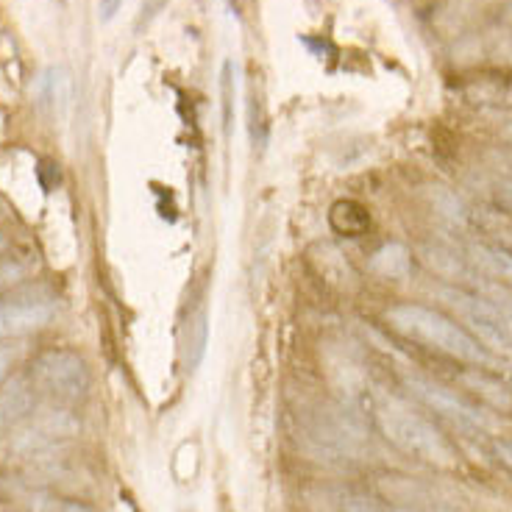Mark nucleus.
I'll use <instances>...</instances> for the list:
<instances>
[{
	"label": "nucleus",
	"mask_w": 512,
	"mask_h": 512,
	"mask_svg": "<svg viewBox=\"0 0 512 512\" xmlns=\"http://www.w3.org/2000/svg\"><path fill=\"white\" fill-rule=\"evenodd\" d=\"M223 126H226V131L231 128V64H226L223 67Z\"/></svg>",
	"instance_id": "obj_16"
},
{
	"label": "nucleus",
	"mask_w": 512,
	"mask_h": 512,
	"mask_svg": "<svg viewBox=\"0 0 512 512\" xmlns=\"http://www.w3.org/2000/svg\"><path fill=\"white\" fill-rule=\"evenodd\" d=\"M373 421L390 443L401 451L423 462H432L437 468H454L457 454L435 423L412 412L404 401L393 396H379L373 401Z\"/></svg>",
	"instance_id": "obj_1"
},
{
	"label": "nucleus",
	"mask_w": 512,
	"mask_h": 512,
	"mask_svg": "<svg viewBox=\"0 0 512 512\" xmlns=\"http://www.w3.org/2000/svg\"><path fill=\"white\" fill-rule=\"evenodd\" d=\"M329 223L334 226V231H340L346 237H359L368 229L371 218H368L365 206L357 204V201H337L329 212Z\"/></svg>",
	"instance_id": "obj_11"
},
{
	"label": "nucleus",
	"mask_w": 512,
	"mask_h": 512,
	"mask_svg": "<svg viewBox=\"0 0 512 512\" xmlns=\"http://www.w3.org/2000/svg\"><path fill=\"white\" fill-rule=\"evenodd\" d=\"M462 382L468 384L474 390L476 396H482L496 410H512V393L507 384L496 379L493 373L482 371V368H474V371L462 373Z\"/></svg>",
	"instance_id": "obj_8"
},
{
	"label": "nucleus",
	"mask_w": 512,
	"mask_h": 512,
	"mask_svg": "<svg viewBox=\"0 0 512 512\" xmlns=\"http://www.w3.org/2000/svg\"><path fill=\"white\" fill-rule=\"evenodd\" d=\"M343 512H376V510H373L371 504H368L365 499H351L346 504V510H343Z\"/></svg>",
	"instance_id": "obj_21"
},
{
	"label": "nucleus",
	"mask_w": 512,
	"mask_h": 512,
	"mask_svg": "<svg viewBox=\"0 0 512 512\" xmlns=\"http://www.w3.org/2000/svg\"><path fill=\"white\" fill-rule=\"evenodd\" d=\"M443 298L448 301V307H454L460 312L462 318L474 326V332L479 334V340L490 348H499V351H512L510 346V332H507V315L510 312H501L496 304H490L487 298L474 293H465V290H446Z\"/></svg>",
	"instance_id": "obj_4"
},
{
	"label": "nucleus",
	"mask_w": 512,
	"mask_h": 512,
	"mask_svg": "<svg viewBox=\"0 0 512 512\" xmlns=\"http://www.w3.org/2000/svg\"><path fill=\"white\" fill-rule=\"evenodd\" d=\"M23 276H26V270H23V265L17 259H12V256H3L0 259V293L3 290H12L14 284L20 282Z\"/></svg>",
	"instance_id": "obj_14"
},
{
	"label": "nucleus",
	"mask_w": 512,
	"mask_h": 512,
	"mask_svg": "<svg viewBox=\"0 0 512 512\" xmlns=\"http://www.w3.org/2000/svg\"><path fill=\"white\" fill-rule=\"evenodd\" d=\"M507 332H510V346H512V312L507 315Z\"/></svg>",
	"instance_id": "obj_22"
},
{
	"label": "nucleus",
	"mask_w": 512,
	"mask_h": 512,
	"mask_svg": "<svg viewBox=\"0 0 512 512\" xmlns=\"http://www.w3.org/2000/svg\"><path fill=\"white\" fill-rule=\"evenodd\" d=\"M6 245H9V243H6V237H3V234H0V254H3V251H6Z\"/></svg>",
	"instance_id": "obj_23"
},
{
	"label": "nucleus",
	"mask_w": 512,
	"mask_h": 512,
	"mask_svg": "<svg viewBox=\"0 0 512 512\" xmlns=\"http://www.w3.org/2000/svg\"><path fill=\"white\" fill-rule=\"evenodd\" d=\"M493 448H496L499 460L507 462V465L512 468V440H496V443H493Z\"/></svg>",
	"instance_id": "obj_18"
},
{
	"label": "nucleus",
	"mask_w": 512,
	"mask_h": 512,
	"mask_svg": "<svg viewBox=\"0 0 512 512\" xmlns=\"http://www.w3.org/2000/svg\"><path fill=\"white\" fill-rule=\"evenodd\" d=\"M53 318V304L45 298H6L0 301V340L20 337L48 326Z\"/></svg>",
	"instance_id": "obj_6"
},
{
	"label": "nucleus",
	"mask_w": 512,
	"mask_h": 512,
	"mask_svg": "<svg viewBox=\"0 0 512 512\" xmlns=\"http://www.w3.org/2000/svg\"><path fill=\"white\" fill-rule=\"evenodd\" d=\"M51 92H53V103H59L62 109H67V103H70V76H67V70H64V67L53 70Z\"/></svg>",
	"instance_id": "obj_15"
},
{
	"label": "nucleus",
	"mask_w": 512,
	"mask_h": 512,
	"mask_svg": "<svg viewBox=\"0 0 512 512\" xmlns=\"http://www.w3.org/2000/svg\"><path fill=\"white\" fill-rule=\"evenodd\" d=\"M206 334H209V326H206V312L201 309L190 320V337H187V365H190V371L195 365H201V359H204Z\"/></svg>",
	"instance_id": "obj_12"
},
{
	"label": "nucleus",
	"mask_w": 512,
	"mask_h": 512,
	"mask_svg": "<svg viewBox=\"0 0 512 512\" xmlns=\"http://www.w3.org/2000/svg\"><path fill=\"white\" fill-rule=\"evenodd\" d=\"M390 512H451V510H446V507H435V504H426V507H404V504H398V507H393Z\"/></svg>",
	"instance_id": "obj_19"
},
{
	"label": "nucleus",
	"mask_w": 512,
	"mask_h": 512,
	"mask_svg": "<svg viewBox=\"0 0 512 512\" xmlns=\"http://www.w3.org/2000/svg\"><path fill=\"white\" fill-rule=\"evenodd\" d=\"M371 270L382 279H407L412 270L410 251L401 243L382 245L371 259Z\"/></svg>",
	"instance_id": "obj_9"
},
{
	"label": "nucleus",
	"mask_w": 512,
	"mask_h": 512,
	"mask_svg": "<svg viewBox=\"0 0 512 512\" xmlns=\"http://www.w3.org/2000/svg\"><path fill=\"white\" fill-rule=\"evenodd\" d=\"M34 412V387L26 382H12L0 390V426H12Z\"/></svg>",
	"instance_id": "obj_7"
},
{
	"label": "nucleus",
	"mask_w": 512,
	"mask_h": 512,
	"mask_svg": "<svg viewBox=\"0 0 512 512\" xmlns=\"http://www.w3.org/2000/svg\"><path fill=\"white\" fill-rule=\"evenodd\" d=\"M471 254H474L476 265L485 273H490L493 279H499V282L512 287V254L507 248H499V245H474Z\"/></svg>",
	"instance_id": "obj_10"
},
{
	"label": "nucleus",
	"mask_w": 512,
	"mask_h": 512,
	"mask_svg": "<svg viewBox=\"0 0 512 512\" xmlns=\"http://www.w3.org/2000/svg\"><path fill=\"white\" fill-rule=\"evenodd\" d=\"M387 320L396 332L437 348L448 357L462 359L468 365H487L490 362L487 351L479 346L474 334L465 332L460 323H454L437 309L423 307V304H396V307L387 309Z\"/></svg>",
	"instance_id": "obj_2"
},
{
	"label": "nucleus",
	"mask_w": 512,
	"mask_h": 512,
	"mask_svg": "<svg viewBox=\"0 0 512 512\" xmlns=\"http://www.w3.org/2000/svg\"><path fill=\"white\" fill-rule=\"evenodd\" d=\"M31 382L62 404H76L90 390V368L81 354L70 348L42 351L31 365Z\"/></svg>",
	"instance_id": "obj_3"
},
{
	"label": "nucleus",
	"mask_w": 512,
	"mask_h": 512,
	"mask_svg": "<svg viewBox=\"0 0 512 512\" xmlns=\"http://www.w3.org/2000/svg\"><path fill=\"white\" fill-rule=\"evenodd\" d=\"M407 387H410V393L418 401H423L426 407H432L437 415H443L446 421H451L454 426H460L462 432H485L487 429V418L482 412L471 407L468 401H462L457 393H451L446 390L443 384L429 382V379H423V376H407L404 379Z\"/></svg>",
	"instance_id": "obj_5"
},
{
	"label": "nucleus",
	"mask_w": 512,
	"mask_h": 512,
	"mask_svg": "<svg viewBox=\"0 0 512 512\" xmlns=\"http://www.w3.org/2000/svg\"><path fill=\"white\" fill-rule=\"evenodd\" d=\"M31 512H95L90 504L64 496H37L31 504Z\"/></svg>",
	"instance_id": "obj_13"
},
{
	"label": "nucleus",
	"mask_w": 512,
	"mask_h": 512,
	"mask_svg": "<svg viewBox=\"0 0 512 512\" xmlns=\"http://www.w3.org/2000/svg\"><path fill=\"white\" fill-rule=\"evenodd\" d=\"M14 365V346H6V343H0V384L6 382V376L12 371Z\"/></svg>",
	"instance_id": "obj_17"
},
{
	"label": "nucleus",
	"mask_w": 512,
	"mask_h": 512,
	"mask_svg": "<svg viewBox=\"0 0 512 512\" xmlns=\"http://www.w3.org/2000/svg\"><path fill=\"white\" fill-rule=\"evenodd\" d=\"M120 9V0H101V17L103 20H112Z\"/></svg>",
	"instance_id": "obj_20"
}]
</instances>
